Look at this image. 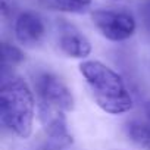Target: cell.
<instances>
[{
	"label": "cell",
	"mask_w": 150,
	"mask_h": 150,
	"mask_svg": "<svg viewBox=\"0 0 150 150\" xmlns=\"http://www.w3.org/2000/svg\"><path fill=\"white\" fill-rule=\"evenodd\" d=\"M37 100L31 86L19 75L2 77L0 119L3 127L18 138L27 140L33 134Z\"/></svg>",
	"instance_id": "cell-1"
},
{
	"label": "cell",
	"mask_w": 150,
	"mask_h": 150,
	"mask_svg": "<svg viewBox=\"0 0 150 150\" xmlns=\"http://www.w3.org/2000/svg\"><path fill=\"white\" fill-rule=\"evenodd\" d=\"M80 72L88 84L96 105L109 115H124L134 106L132 96L121 75L100 60H84Z\"/></svg>",
	"instance_id": "cell-2"
},
{
	"label": "cell",
	"mask_w": 150,
	"mask_h": 150,
	"mask_svg": "<svg viewBox=\"0 0 150 150\" xmlns=\"http://www.w3.org/2000/svg\"><path fill=\"white\" fill-rule=\"evenodd\" d=\"M91 21L97 31L106 40L113 43L131 38L137 30L135 18L127 11L97 9L91 12Z\"/></svg>",
	"instance_id": "cell-3"
},
{
	"label": "cell",
	"mask_w": 150,
	"mask_h": 150,
	"mask_svg": "<svg viewBox=\"0 0 150 150\" xmlns=\"http://www.w3.org/2000/svg\"><path fill=\"white\" fill-rule=\"evenodd\" d=\"M34 90L37 96V103L59 108L65 112L74 109V96L68 86L56 74L43 71L34 78Z\"/></svg>",
	"instance_id": "cell-4"
},
{
	"label": "cell",
	"mask_w": 150,
	"mask_h": 150,
	"mask_svg": "<svg viewBox=\"0 0 150 150\" xmlns=\"http://www.w3.org/2000/svg\"><path fill=\"white\" fill-rule=\"evenodd\" d=\"M37 112H38V119L41 122V127L47 135V141H49L47 146L50 149L60 150L74 143L72 135L68 129L65 110L54 106L37 103Z\"/></svg>",
	"instance_id": "cell-5"
},
{
	"label": "cell",
	"mask_w": 150,
	"mask_h": 150,
	"mask_svg": "<svg viewBox=\"0 0 150 150\" xmlns=\"http://www.w3.org/2000/svg\"><path fill=\"white\" fill-rule=\"evenodd\" d=\"M13 34L21 46L35 47L46 37L44 19L33 11L19 12L13 22Z\"/></svg>",
	"instance_id": "cell-6"
},
{
	"label": "cell",
	"mask_w": 150,
	"mask_h": 150,
	"mask_svg": "<svg viewBox=\"0 0 150 150\" xmlns=\"http://www.w3.org/2000/svg\"><path fill=\"white\" fill-rule=\"evenodd\" d=\"M57 47L72 59H86L93 50L90 40L77 27L63 21L57 27Z\"/></svg>",
	"instance_id": "cell-7"
},
{
	"label": "cell",
	"mask_w": 150,
	"mask_h": 150,
	"mask_svg": "<svg viewBox=\"0 0 150 150\" xmlns=\"http://www.w3.org/2000/svg\"><path fill=\"white\" fill-rule=\"evenodd\" d=\"M129 140L143 150H150V124L144 121H132L127 125Z\"/></svg>",
	"instance_id": "cell-8"
},
{
	"label": "cell",
	"mask_w": 150,
	"mask_h": 150,
	"mask_svg": "<svg viewBox=\"0 0 150 150\" xmlns=\"http://www.w3.org/2000/svg\"><path fill=\"white\" fill-rule=\"evenodd\" d=\"M24 60H25L24 52L19 47H16V46L5 41L2 44V68H3L2 69L3 71L2 72V77H6V75L12 74L11 69L15 68V66H18V65H21Z\"/></svg>",
	"instance_id": "cell-9"
},
{
	"label": "cell",
	"mask_w": 150,
	"mask_h": 150,
	"mask_svg": "<svg viewBox=\"0 0 150 150\" xmlns=\"http://www.w3.org/2000/svg\"><path fill=\"white\" fill-rule=\"evenodd\" d=\"M40 3L52 11L66 13H84L88 9L80 0H40Z\"/></svg>",
	"instance_id": "cell-10"
},
{
	"label": "cell",
	"mask_w": 150,
	"mask_h": 150,
	"mask_svg": "<svg viewBox=\"0 0 150 150\" xmlns=\"http://www.w3.org/2000/svg\"><path fill=\"white\" fill-rule=\"evenodd\" d=\"M140 18L146 31L150 34V0H144L140 5Z\"/></svg>",
	"instance_id": "cell-11"
},
{
	"label": "cell",
	"mask_w": 150,
	"mask_h": 150,
	"mask_svg": "<svg viewBox=\"0 0 150 150\" xmlns=\"http://www.w3.org/2000/svg\"><path fill=\"white\" fill-rule=\"evenodd\" d=\"M16 11V0H0V13L3 18H9Z\"/></svg>",
	"instance_id": "cell-12"
},
{
	"label": "cell",
	"mask_w": 150,
	"mask_h": 150,
	"mask_svg": "<svg viewBox=\"0 0 150 150\" xmlns=\"http://www.w3.org/2000/svg\"><path fill=\"white\" fill-rule=\"evenodd\" d=\"M143 115H144V122L150 124V100H147L143 105Z\"/></svg>",
	"instance_id": "cell-13"
},
{
	"label": "cell",
	"mask_w": 150,
	"mask_h": 150,
	"mask_svg": "<svg viewBox=\"0 0 150 150\" xmlns=\"http://www.w3.org/2000/svg\"><path fill=\"white\" fill-rule=\"evenodd\" d=\"M80 2H81L83 5H86L87 8H90V5H91V2H93V0H80Z\"/></svg>",
	"instance_id": "cell-14"
},
{
	"label": "cell",
	"mask_w": 150,
	"mask_h": 150,
	"mask_svg": "<svg viewBox=\"0 0 150 150\" xmlns=\"http://www.w3.org/2000/svg\"><path fill=\"white\" fill-rule=\"evenodd\" d=\"M115 2H119V0H115Z\"/></svg>",
	"instance_id": "cell-15"
}]
</instances>
